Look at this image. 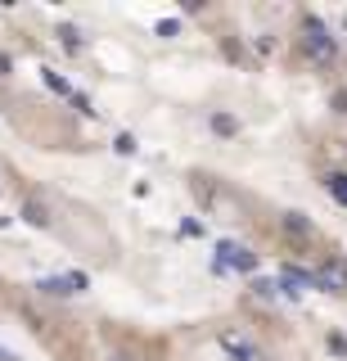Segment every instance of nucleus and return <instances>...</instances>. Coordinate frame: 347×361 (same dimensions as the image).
Returning <instances> with one entry per match:
<instances>
[{
    "mask_svg": "<svg viewBox=\"0 0 347 361\" xmlns=\"http://www.w3.org/2000/svg\"><path fill=\"white\" fill-rule=\"evenodd\" d=\"M303 50L311 55V64H320V68H329L338 59V41L329 36V27L320 18H307L303 23Z\"/></svg>",
    "mask_w": 347,
    "mask_h": 361,
    "instance_id": "f257e3e1",
    "label": "nucleus"
},
{
    "mask_svg": "<svg viewBox=\"0 0 347 361\" xmlns=\"http://www.w3.org/2000/svg\"><path fill=\"white\" fill-rule=\"evenodd\" d=\"M217 271H257V253L248 244H235V240H221L217 244Z\"/></svg>",
    "mask_w": 347,
    "mask_h": 361,
    "instance_id": "f03ea898",
    "label": "nucleus"
},
{
    "mask_svg": "<svg viewBox=\"0 0 347 361\" xmlns=\"http://www.w3.org/2000/svg\"><path fill=\"white\" fill-rule=\"evenodd\" d=\"M36 289H41L45 298H73V294H86V289H90V275H86V271L45 275V280H36Z\"/></svg>",
    "mask_w": 347,
    "mask_h": 361,
    "instance_id": "7ed1b4c3",
    "label": "nucleus"
},
{
    "mask_svg": "<svg viewBox=\"0 0 347 361\" xmlns=\"http://www.w3.org/2000/svg\"><path fill=\"white\" fill-rule=\"evenodd\" d=\"M316 289H325V294H347V262L343 258H329V262L316 271Z\"/></svg>",
    "mask_w": 347,
    "mask_h": 361,
    "instance_id": "20e7f679",
    "label": "nucleus"
},
{
    "mask_svg": "<svg viewBox=\"0 0 347 361\" xmlns=\"http://www.w3.org/2000/svg\"><path fill=\"white\" fill-rule=\"evenodd\" d=\"M221 348L230 352V361H261V352L253 343H244L239 334H221Z\"/></svg>",
    "mask_w": 347,
    "mask_h": 361,
    "instance_id": "39448f33",
    "label": "nucleus"
},
{
    "mask_svg": "<svg viewBox=\"0 0 347 361\" xmlns=\"http://www.w3.org/2000/svg\"><path fill=\"white\" fill-rule=\"evenodd\" d=\"M284 230L298 235V240H311V221H307L303 212H284Z\"/></svg>",
    "mask_w": 347,
    "mask_h": 361,
    "instance_id": "423d86ee",
    "label": "nucleus"
},
{
    "mask_svg": "<svg viewBox=\"0 0 347 361\" xmlns=\"http://www.w3.org/2000/svg\"><path fill=\"white\" fill-rule=\"evenodd\" d=\"M41 82H45V86H50V90H55V95L73 99V86H68V82H64V77L55 73V68H41Z\"/></svg>",
    "mask_w": 347,
    "mask_h": 361,
    "instance_id": "0eeeda50",
    "label": "nucleus"
},
{
    "mask_svg": "<svg viewBox=\"0 0 347 361\" xmlns=\"http://www.w3.org/2000/svg\"><path fill=\"white\" fill-rule=\"evenodd\" d=\"M325 190H329V195H334L338 203L347 208V172H334V176H325Z\"/></svg>",
    "mask_w": 347,
    "mask_h": 361,
    "instance_id": "6e6552de",
    "label": "nucleus"
},
{
    "mask_svg": "<svg viewBox=\"0 0 347 361\" xmlns=\"http://www.w3.org/2000/svg\"><path fill=\"white\" fill-rule=\"evenodd\" d=\"M212 132H221V136H235V132H239V122L230 118V113H212Z\"/></svg>",
    "mask_w": 347,
    "mask_h": 361,
    "instance_id": "1a4fd4ad",
    "label": "nucleus"
},
{
    "mask_svg": "<svg viewBox=\"0 0 347 361\" xmlns=\"http://www.w3.org/2000/svg\"><path fill=\"white\" fill-rule=\"evenodd\" d=\"M253 294L271 303V298H280V285H275V280H253Z\"/></svg>",
    "mask_w": 347,
    "mask_h": 361,
    "instance_id": "9d476101",
    "label": "nucleus"
},
{
    "mask_svg": "<svg viewBox=\"0 0 347 361\" xmlns=\"http://www.w3.org/2000/svg\"><path fill=\"white\" fill-rule=\"evenodd\" d=\"M59 41H64L68 50H81V32H77V27H68V23L59 27Z\"/></svg>",
    "mask_w": 347,
    "mask_h": 361,
    "instance_id": "9b49d317",
    "label": "nucleus"
},
{
    "mask_svg": "<svg viewBox=\"0 0 347 361\" xmlns=\"http://www.w3.org/2000/svg\"><path fill=\"white\" fill-rule=\"evenodd\" d=\"M153 32L163 36V41H172V36H181V23H176V18H163L158 27H153Z\"/></svg>",
    "mask_w": 347,
    "mask_h": 361,
    "instance_id": "f8f14e48",
    "label": "nucleus"
},
{
    "mask_svg": "<svg viewBox=\"0 0 347 361\" xmlns=\"http://www.w3.org/2000/svg\"><path fill=\"white\" fill-rule=\"evenodd\" d=\"M68 104H73V109H81V113H86V118H95V109H90V99L81 95V90H73V99H68Z\"/></svg>",
    "mask_w": 347,
    "mask_h": 361,
    "instance_id": "ddd939ff",
    "label": "nucleus"
},
{
    "mask_svg": "<svg viewBox=\"0 0 347 361\" xmlns=\"http://www.w3.org/2000/svg\"><path fill=\"white\" fill-rule=\"evenodd\" d=\"M329 352H334V357H347V339L343 334H329Z\"/></svg>",
    "mask_w": 347,
    "mask_h": 361,
    "instance_id": "4468645a",
    "label": "nucleus"
},
{
    "mask_svg": "<svg viewBox=\"0 0 347 361\" xmlns=\"http://www.w3.org/2000/svg\"><path fill=\"white\" fill-rule=\"evenodd\" d=\"M113 145H118V153H136V136H127V132H122Z\"/></svg>",
    "mask_w": 347,
    "mask_h": 361,
    "instance_id": "2eb2a0df",
    "label": "nucleus"
},
{
    "mask_svg": "<svg viewBox=\"0 0 347 361\" xmlns=\"http://www.w3.org/2000/svg\"><path fill=\"white\" fill-rule=\"evenodd\" d=\"M27 221H32V226H45L50 217H45V208H36V203H27Z\"/></svg>",
    "mask_w": 347,
    "mask_h": 361,
    "instance_id": "dca6fc26",
    "label": "nucleus"
},
{
    "mask_svg": "<svg viewBox=\"0 0 347 361\" xmlns=\"http://www.w3.org/2000/svg\"><path fill=\"white\" fill-rule=\"evenodd\" d=\"M0 361H18V357H14V352L5 348V343H0Z\"/></svg>",
    "mask_w": 347,
    "mask_h": 361,
    "instance_id": "f3484780",
    "label": "nucleus"
},
{
    "mask_svg": "<svg viewBox=\"0 0 347 361\" xmlns=\"http://www.w3.org/2000/svg\"><path fill=\"white\" fill-rule=\"evenodd\" d=\"M109 361H136V357H131V352H113Z\"/></svg>",
    "mask_w": 347,
    "mask_h": 361,
    "instance_id": "a211bd4d",
    "label": "nucleus"
},
{
    "mask_svg": "<svg viewBox=\"0 0 347 361\" xmlns=\"http://www.w3.org/2000/svg\"><path fill=\"white\" fill-rule=\"evenodd\" d=\"M5 226H10V217H0V230H5Z\"/></svg>",
    "mask_w": 347,
    "mask_h": 361,
    "instance_id": "6ab92c4d",
    "label": "nucleus"
}]
</instances>
